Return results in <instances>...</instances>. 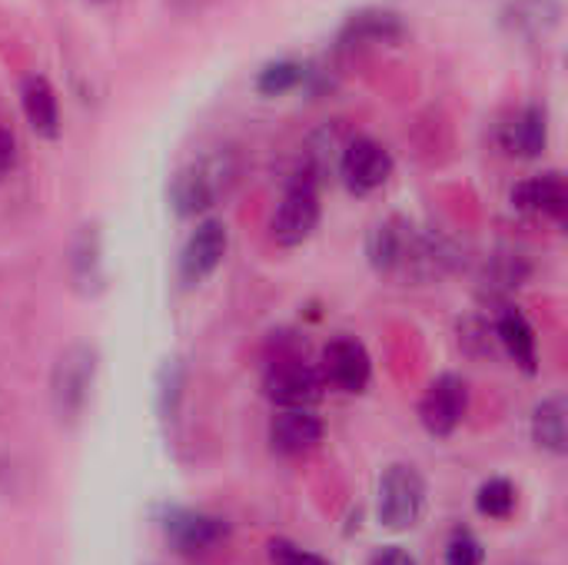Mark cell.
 I'll return each mask as SVG.
<instances>
[{"label": "cell", "mask_w": 568, "mask_h": 565, "mask_svg": "<svg viewBox=\"0 0 568 565\" xmlns=\"http://www.w3.org/2000/svg\"><path fill=\"white\" fill-rule=\"evenodd\" d=\"M403 33V23L396 13L389 10H363L356 17H349V23L343 27L339 40L346 47H356V43H383V40H396Z\"/></svg>", "instance_id": "4fadbf2b"}, {"label": "cell", "mask_w": 568, "mask_h": 565, "mask_svg": "<svg viewBox=\"0 0 568 565\" xmlns=\"http://www.w3.org/2000/svg\"><path fill=\"white\" fill-rule=\"evenodd\" d=\"M216 173L210 167H186L173 176L170 203L180 216H196L216 200Z\"/></svg>", "instance_id": "9c48e42d"}, {"label": "cell", "mask_w": 568, "mask_h": 565, "mask_svg": "<svg viewBox=\"0 0 568 565\" xmlns=\"http://www.w3.org/2000/svg\"><path fill=\"white\" fill-rule=\"evenodd\" d=\"M270 559H273V565H329L313 549H303V546H296L290 539H276L270 546Z\"/></svg>", "instance_id": "44dd1931"}, {"label": "cell", "mask_w": 568, "mask_h": 565, "mask_svg": "<svg viewBox=\"0 0 568 565\" xmlns=\"http://www.w3.org/2000/svg\"><path fill=\"white\" fill-rule=\"evenodd\" d=\"M499 340L509 350V356L526 370L536 373V333L529 326V320L519 310H506L499 320Z\"/></svg>", "instance_id": "2e32d148"}, {"label": "cell", "mask_w": 568, "mask_h": 565, "mask_svg": "<svg viewBox=\"0 0 568 565\" xmlns=\"http://www.w3.org/2000/svg\"><path fill=\"white\" fill-rule=\"evenodd\" d=\"M323 436V423L310 410H283L270 423V443L283 456H300L310 453Z\"/></svg>", "instance_id": "ba28073f"}, {"label": "cell", "mask_w": 568, "mask_h": 565, "mask_svg": "<svg viewBox=\"0 0 568 565\" xmlns=\"http://www.w3.org/2000/svg\"><path fill=\"white\" fill-rule=\"evenodd\" d=\"M369 256L383 270L406 263V256H409V233L399 223H379L373 230V236H369Z\"/></svg>", "instance_id": "e0dca14e"}, {"label": "cell", "mask_w": 568, "mask_h": 565, "mask_svg": "<svg viewBox=\"0 0 568 565\" xmlns=\"http://www.w3.org/2000/svg\"><path fill=\"white\" fill-rule=\"evenodd\" d=\"M226 536V523L203 513H173L166 519V539L180 553H203Z\"/></svg>", "instance_id": "30bf717a"}, {"label": "cell", "mask_w": 568, "mask_h": 565, "mask_svg": "<svg viewBox=\"0 0 568 565\" xmlns=\"http://www.w3.org/2000/svg\"><path fill=\"white\" fill-rule=\"evenodd\" d=\"M306 80V67L303 63H293V60H280V63H270L260 70L256 77V90L266 93V97H283L290 90H296L300 83Z\"/></svg>", "instance_id": "ac0fdd59"}, {"label": "cell", "mask_w": 568, "mask_h": 565, "mask_svg": "<svg viewBox=\"0 0 568 565\" xmlns=\"http://www.w3.org/2000/svg\"><path fill=\"white\" fill-rule=\"evenodd\" d=\"M532 440L539 450L546 453H556L562 456L568 443V430H566V400L556 396V400H546L536 416H532Z\"/></svg>", "instance_id": "9a60e30c"}, {"label": "cell", "mask_w": 568, "mask_h": 565, "mask_svg": "<svg viewBox=\"0 0 568 565\" xmlns=\"http://www.w3.org/2000/svg\"><path fill=\"white\" fill-rule=\"evenodd\" d=\"M316 223H320L316 183L296 180L286 190V196H283V203H280V210L273 216V240L280 246H300V243H306L313 236Z\"/></svg>", "instance_id": "7a4b0ae2"}, {"label": "cell", "mask_w": 568, "mask_h": 565, "mask_svg": "<svg viewBox=\"0 0 568 565\" xmlns=\"http://www.w3.org/2000/svg\"><path fill=\"white\" fill-rule=\"evenodd\" d=\"M446 565H483V543L473 533L459 529L446 546Z\"/></svg>", "instance_id": "ffe728a7"}, {"label": "cell", "mask_w": 568, "mask_h": 565, "mask_svg": "<svg viewBox=\"0 0 568 565\" xmlns=\"http://www.w3.org/2000/svg\"><path fill=\"white\" fill-rule=\"evenodd\" d=\"M13 160H17V143H13L10 130L0 127V176L13 167Z\"/></svg>", "instance_id": "cb8c5ba5"}, {"label": "cell", "mask_w": 568, "mask_h": 565, "mask_svg": "<svg viewBox=\"0 0 568 565\" xmlns=\"http://www.w3.org/2000/svg\"><path fill=\"white\" fill-rule=\"evenodd\" d=\"M546 140H549V123H546V110L539 107H526L506 127V150L516 157H539L546 150Z\"/></svg>", "instance_id": "7c38bea8"}, {"label": "cell", "mask_w": 568, "mask_h": 565, "mask_svg": "<svg viewBox=\"0 0 568 565\" xmlns=\"http://www.w3.org/2000/svg\"><path fill=\"white\" fill-rule=\"evenodd\" d=\"M373 565H416V559L406 549H399V546H386L383 553L373 556Z\"/></svg>", "instance_id": "603a6c76"}, {"label": "cell", "mask_w": 568, "mask_h": 565, "mask_svg": "<svg viewBox=\"0 0 568 565\" xmlns=\"http://www.w3.org/2000/svg\"><path fill=\"white\" fill-rule=\"evenodd\" d=\"M320 376L300 356H280L266 370V396L283 410H310L320 400Z\"/></svg>", "instance_id": "3957f363"}, {"label": "cell", "mask_w": 568, "mask_h": 565, "mask_svg": "<svg viewBox=\"0 0 568 565\" xmlns=\"http://www.w3.org/2000/svg\"><path fill=\"white\" fill-rule=\"evenodd\" d=\"M426 509V483L416 466L396 463L379 483V519L389 529H413Z\"/></svg>", "instance_id": "6da1fadb"}, {"label": "cell", "mask_w": 568, "mask_h": 565, "mask_svg": "<svg viewBox=\"0 0 568 565\" xmlns=\"http://www.w3.org/2000/svg\"><path fill=\"white\" fill-rule=\"evenodd\" d=\"M23 113L30 120V127L40 137H57L60 130V110H57V97L50 90V83L43 77H30L23 87Z\"/></svg>", "instance_id": "5bb4252c"}, {"label": "cell", "mask_w": 568, "mask_h": 565, "mask_svg": "<svg viewBox=\"0 0 568 565\" xmlns=\"http://www.w3.org/2000/svg\"><path fill=\"white\" fill-rule=\"evenodd\" d=\"M513 203L526 213H546V216H562L568 203L566 180L559 173H542L513 190Z\"/></svg>", "instance_id": "8fae6325"}, {"label": "cell", "mask_w": 568, "mask_h": 565, "mask_svg": "<svg viewBox=\"0 0 568 565\" xmlns=\"http://www.w3.org/2000/svg\"><path fill=\"white\" fill-rule=\"evenodd\" d=\"M476 506L483 516L489 519H509L513 509H516V486L509 480H489L479 486V496H476Z\"/></svg>", "instance_id": "d6986e66"}, {"label": "cell", "mask_w": 568, "mask_h": 565, "mask_svg": "<svg viewBox=\"0 0 568 565\" xmlns=\"http://www.w3.org/2000/svg\"><path fill=\"white\" fill-rule=\"evenodd\" d=\"M466 406H469L466 383L459 376H449L446 373V376H439L426 390V396L419 403V420H423V426H426L429 436H453L456 426L466 416Z\"/></svg>", "instance_id": "5b68a950"}, {"label": "cell", "mask_w": 568, "mask_h": 565, "mask_svg": "<svg viewBox=\"0 0 568 565\" xmlns=\"http://www.w3.org/2000/svg\"><path fill=\"white\" fill-rule=\"evenodd\" d=\"M323 370L326 380L343 393H363L373 376L369 353L356 336H336L323 353Z\"/></svg>", "instance_id": "8992f818"}, {"label": "cell", "mask_w": 568, "mask_h": 565, "mask_svg": "<svg viewBox=\"0 0 568 565\" xmlns=\"http://www.w3.org/2000/svg\"><path fill=\"white\" fill-rule=\"evenodd\" d=\"M60 373H63V390H60L63 403H67V400L77 403V400L83 396V386H87V360H80L77 370H73V360H67V363L60 366Z\"/></svg>", "instance_id": "7402d4cb"}, {"label": "cell", "mask_w": 568, "mask_h": 565, "mask_svg": "<svg viewBox=\"0 0 568 565\" xmlns=\"http://www.w3.org/2000/svg\"><path fill=\"white\" fill-rule=\"evenodd\" d=\"M339 173H343L349 190L373 193L393 176V157L383 143H376L369 137H356L339 153Z\"/></svg>", "instance_id": "277c9868"}, {"label": "cell", "mask_w": 568, "mask_h": 565, "mask_svg": "<svg viewBox=\"0 0 568 565\" xmlns=\"http://www.w3.org/2000/svg\"><path fill=\"white\" fill-rule=\"evenodd\" d=\"M226 256V226L220 220H206L196 226V233L190 236V243L183 246L180 256V276L183 283H203Z\"/></svg>", "instance_id": "52a82bcc"}]
</instances>
